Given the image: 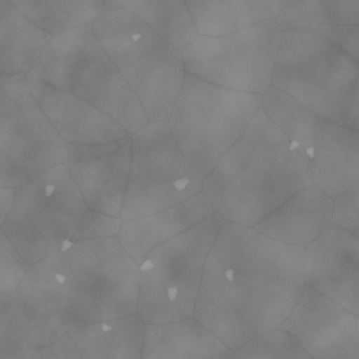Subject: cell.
Listing matches in <instances>:
<instances>
[{"label": "cell", "mask_w": 359, "mask_h": 359, "mask_svg": "<svg viewBox=\"0 0 359 359\" xmlns=\"http://www.w3.org/2000/svg\"><path fill=\"white\" fill-rule=\"evenodd\" d=\"M304 249L224 222L203 268L193 318L232 351L278 330L304 293Z\"/></svg>", "instance_id": "obj_1"}, {"label": "cell", "mask_w": 359, "mask_h": 359, "mask_svg": "<svg viewBox=\"0 0 359 359\" xmlns=\"http://www.w3.org/2000/svg\"><path fill=\"white\" fill-rule=\"evenodd\" d=\"M138 291L140 266L117 237L69 241L29 266L9 312L41 350L72 330L137 314Z\"/></svg>", "instance_id": "obj_2"}, {"label": "cell", "mask_w": 359, "mask_h": 359, "mask_svg": "<svg viewBox=\"0 0 359 359\" xmlns=\"http://www.w3.org/2000/svg\"><path fill=\"white\" fill-rule=\"evenodd\" d=\"M313 182L304 159L262 108L203 182L213 211L253 228Z\"/></svg>", "instance_id": "obj_3"}, {"label": "cell", "mask_w": 359, "mask_h": 359, "mask_svg": "<svg viewBox=\"0 0 359 359\" xmlns=\"http://www.w3.org/2000/svg\"><path fill=\"white\" fill-rule=\"evenodd\" d=\"M271 87L325 121L359 129V64L333 43L331 27L281 33Z\"/></svg>", "instance_id": "obj_4"}, {"label": "cell", "mask_w": 359, "mask_h": 359, "mask_svg": "<svg viewBox=\"0 0 359 359\" xmlns=\"http://www.w3.org/2000/svg\"><path fill=\"white\" fill-rule=\"evenodd\" d=\"M25 83H43L83 98L130 135L149 123L137 96L107 55L92 25L53 37Z\"/></svg>", "instance_id": "obj_5"}, {"label": "cell", "mask_w": 359, "mask_h": 359, "mask_svg": "<svg viewBox=\"0 0 359 359\" xmlns=\"http://www.w3.org/2000/svg\"><path fill=\"white\" fill-rule=\"evenodd\" d=\"M92 27L149 123H167L186 77L182 52L125 10H104Z\"/></svg>", "instance_id": "obj_6"}, {"label": "cell", "mask_w": 359, "mask_h": 359, "mask_svg": "<svg viewBox=\"0 0 359 359\" xmlns=\"http://www.w3.org/2000/svg\"><path fill=\"white\" fill-rule=\"evenodd\" d=\"M262 96L205 83L186 73L168 127L199 180H205L241 137Z\"/></svg>", "instance_id": "obj_7"}, {"label": "cell", "mask_w": 359, "mask_h": 359, "mask_svg": "<svg viewBox=\"0 0 359 359\" xmlns=\"http://www.w3.org/2000/svg\"><path fill=\"white\" fill-rule=\"evenodd\" d=\"M224 222L213 212L144 258L140 266L137 315L146 325L192 318L205 260Z\"/></svg>", "instance_id": "obj_8"}, {"label": "cell", "mask_w": 359, "mask_h": 359, "mask_svg": "<svg viewBox=\"0 0 359 359\" xmlns=\"http://www.w3.org/2000/svg\"><path fill=\"white\" fill-rule=\"evenodd\" d=\"M86 210L65 163L15 189L1 231L22 260L32 266L72 241Z\"/></svg>", "instance_id": "obj_9"}, {"label": "cell", "mask_w": 359, "mask_h": 359, "mask_svg": "<svg viewBox=\"0 0 359 359\" xmlns=\"http://www.w3.org/2000/svg\"><path fill=\"white\" fill-rule=\"evenodd\" d=\"M262 109L304 159L313 184L330 199L358 178V131L316 116L273 87L262 96Z\"/></svg>", "instance_id": "obj_10"}, {"label": "cell", "mask_w": 359, "mask_h": 359, "mask_svg": "<svg viewBox=\"0 0 359 359\" xmlns=\"http://www.w3.org/2000/svg\"><path fill=\"white\" fill-rule=\"evenodd\" d=\"M201 192L203 180L178 148L168 123H148L131 136L123 222L176 207Z\"/></svg>", "instance_id": "obj_11"}, {"label": "cell", "mask_w": 359, "mask_h": 359, "mask_svg": "<svg viewBox=\"0 0 359 359\" xmlns=\"http://www.w3.org/2000/svg\"><path fill=\"white\" fill-rule=\"evenodd\" d=\"M280 39L274 20L230 36H198L182 52L184 71L224 89L264 96L272 83Z\"/></svg>", "instance_id": "obj_12"}, {"label": "cell", "mask_w": 359, "mask_h": 359, "mask_svg": "<svg viewBox=\"0 0 359 359\" xmlns=\"http://www.w3.org/2000/svg\"><path fill=\"white\" fill-rule=\"evenodd\" d=\"M67 163L66 144L26 83L0 86V188L24 186Z\"/></svg>", "instance_id": "obj_13"}, {"label": "cell", "mask_w": 359, "mask_h": 359, "mask_svg": "<svg viewBox=\"0 0 359 359\" xmlns=\"http://www.w3.org/2000/svg\"><path fill=\"white\" fill-rule=\"evenodd\" d=\"M278 330L312 359H359V317L309 287Z\"/></svg>", "instance_id": "obj_14"}, {"label": "cell", "mask_w": 359, "mask_h": 359, "mask_svg": "<svg viewBox=\"0 0 359 359\" xmlns=\"http://www.w3.org/2000/svg\"><path fill=\"white\" fill-rule=\"evenodd\" d=\"M359 238L331 224L304 249L309 289L359 317Z\"/></svg>", "instance_id": "obj_15"}, {"label": "cell", "mask_w": 359, "mask_h": 359, "mask_svg": "<svg viewBox=\"0 0 359 359\" xmlns=\"http://www.w3.org/2000/svg\"><path fill=\"white\" fill-rule=\"evenodd\" d=\"M26 85L37 106L66 146L109 144L130 135L116 121L83 98L43 83Z\"/></svg>", "instance_id": "obj_16"}, {"label": "cell", "mask_w": 359, "mask_h": 359, "mask_svg": "<svg viewBox=\"0 0 359 359\" xmlns=\"http://www.w3.org/2000/svg\"><path fill=\"white\" fill-rule=\"evenodd\" d=\"M146 323L137 314L68 332L41 348L43 359H142Z\"/></svg>", "instance_id": "obj_17"}, {"label": "cell", "mask_w": 359, "mask_h": 359, "mask_svg": "<svg viewBox=\"0 0 359 359\" xmlns=\"http://www.w3.org/2000/svg\"><path fill=\"white\" fill-rule=\"evenodd\" d=\"M131 136L109 154L67 163L87 209L121 217L129 182Z\"/></svg>", "instance_id": "obj_18"}, {"label": "cell", "mask_w": 359, "mask_h": 359, "mask_svg": "<svg viewBox=\"0 0 359 359\" xmlns=\"http://www.w3.org/2000/svg\"><path fill=\"white\" fill-rule=\"evenodd\" d=\"M205 193L152 215L125 220L117 239L138 266L153 251L213 214Z\"/></svg>", "instance_id": "obj_19"}, {"label": "cell", "mask_w": 359, "mask_h": 359, "mask_svg": "<svg viewBox=\"0 0 359 359\" xmlns=\"http://www.w3.org/2000/svg\"><path fill=\"white\" fill-rule=\"evenodd\" d=\"M332 199L315 184L296 193L253 226L279 243L306 249L332 224Z\"/></svg>", "instance_id": "obj_20"}, {"label": "cell", "mask_w": 359, "mask_h": 359, "mask_svg": "<svg viewBox=\"0 0 359 359\" xmlns=\"http://www.w3.org/2000/svg\"><path fill=\"white\" fill-rule=\"evenodd\" d=\"M234 351L194 318L146 325L142 359H233Z\"/></svg>", "instance_id": "obj_21"}, {"label": "cell", "mask_w": 359, "mask_h": 359, "mask_svg": "<svg viewBox=\"0 0 359 359\" xmlns=\"http://www.w3.org/2000/svg\"><path fill=\"white\" fill-rule=\"evenodd\" d=\"M51 39L24 18L12 1H0V74L26 81Z\"/></svg>", "instance_id": "obj_22"}, {"label": "cell", "mask_w": 359, "mask_h": 359, "mask_svg": "<svg viewBox=\"0 0 359 359\" xmlns=\"http://www.w3.org/2000/svg\"><path fill=\"white\" fill-rule=\"evenodd\" d=\"M184 4L201 37L230 36L271 20L264 0H190Z\"/></svg>", "instance_id": "obj_23"}, {"label": "cell", "mask_w": 359, "mask_h": 359, "mask_svg": "<svg viewBox=\"0 0 359 359\" xmlns=\"http://www.w3.org/2000/svg\"><path fill=\"white\" fill-rule=\"evenodd\" d=\"M15 9L46 34L53 37L93 25L104 11L102 0L12 1Z\"/></svg>", "instance_id": "obj_24"}, {"label": "cell", "mask_w": 359, "mask_h": 359, "mask_svg": "<svg viewBox=\"0 0 359 359\" xmlns=\"http://www.w3.org/2000/svg\"><path fill=\"white\" fill-rule=\"evenodd\" d=\"M123 10L180 52L198 39L184 1L128 0Z\"/></svg>", "instance_id": "obj_25"}, {"label": "cell", "mask_w": 359, "mask_h": 359, "mask_svg": "<svg viewBox=\"0 0 359 359\" xmlns=\"http://www.w3.org/2000/svg\"><path fill=\"white\" fill-rule=\"evenodd\" d=\"M275 22L281 33L313 26H358L359 1H290Z\"/></svg>", "instance_id": "obj_26"}, {"label": "cell", "mask_w": 359, "mask_h": 359, "mask_svg": "<svg viewBox=\"0 0 359 359\" xmlns=\"http://www.w3.org/2000/svg\"><path fill=\"white\" fill-rule=\"evenodd\" d=\"M233 359H312L287 333L275 330L234 351Z\"/></svg>", "instance_id": "obj_27"}, {"label": "cell", "mask_w": 359, "mask_h": 359, "mask_svg": "<svg viewBox=\"0 0 359 359\" xmlns=\"http://www.w3.org/2000/svg\"><path fill=\"white\" fill-rule=\"evenodd\" d=\"M29 266L0 230V314L9 312Z\"/></svg>", "instance_id": "obj_28"}, {"label": "cell", "mask_w": 359, "mask_h": 359, "mask_svg": "<svg viewBox=\"0 0 359 359\" xmlns=\"http://www.w3.org/2000/svg\"><path fill=\"white\" fill-rule=\"evenodd\" d=\"M0 359H43L10 312L0 314Z\"/></svg>", "instance_id": "obj_29"}, {"label": "cell", "mask_w": 359, "mask_h": 359, "mask_svg": "<svg viewBox=\"0 0 359 359\" xmlns=\"http://www.w3.org/2000/svg\"><path fill=\"white\" fill-rule=\"evenodd\" d=\"M332 203V224L358 238L359 177L336 196Z\"/></svg>", "instance_id": "obj_30"}, {"label": "cell", "mask_w": 359, "mask_h": 359, "mask_svg": "<svg viewBox=\"0 0 359 359\" xmlns=\"http://www.w3.org/2000/svg\"><path fill=\"white\" fill-rule=\"evenodd\" d=\"M121 217H113L107 214L87 209L81 216V222L71 241H94L118 236L123 226Z\"/></svg>", "instance_id": "obj_31"}, {"label": "cell", "mask_w": 359, "mask_h": 359, "mask_svg": "<svg viewBox=\"0 0 359 359\" xmlns=\"http://www.w3.org/2000/svg\"><path fill=\"white\" fill-rule=\"evenodd\" d=\"M334 45L346 56L359 64L358 26H331Z\"/></svg>", "instance_id": "obj_32"}, {"label": "cell", "mask_w": 359, "mask_h": 359, "mask_svg": "<svg viewBox=\"0 0 359 359\" xmlns=\"http://www.w3.org/2000/svg\"><path fill=\"white\" fill-rule=\"evenodd\" d=\"M125 140V138H123ZM123 140L118 142H109V144H67L69 161H88V159L96 158L102 155L109 154L119 148Z\"/></svg>", "instance_id": "obj_33"}, {"label": "cell", "mask_w": 359, "mask_h": 359, "mask_svg": "<svg viewBox=\"0 0 359 359\" xmlns=\"http://www.w3.org/2000/svg\"><path fill=\"white\" fill-rule=\"evenodd\" d=\"M15 189L0 188V230L5 224L6 219L13 205Z\"/></svg>", "instance_id": "obj_34"}, {"label": "cell", "mask_w": 359, "mask_h": 359, "mask_svg": "<svg viewBox=\"0 0 359 359\" xmlns=\"http://www.w3.org/2000/svg\"><path fill=\"white\" fill-rule=\"evenodd\" d=\"M290 1L291 0H266V1H264L266 8H268L271 20H276L277 16L289 5Z\"/></svg>", "instance_id": "obj_35"}, {"label": "cell", "mask_w": 359, "mask_h": 359, "mask_svg": "<svg viewBox=\"0 0 359 359\" xmlns=\"http://www.w3.org/2000/svg\"><path fill=\"white\" fill-rule=\"evenodd\" d=\"M106 10H123L128 0H102Z\"/></svg>", "instance_id": "obj_36"}]
</instances>
